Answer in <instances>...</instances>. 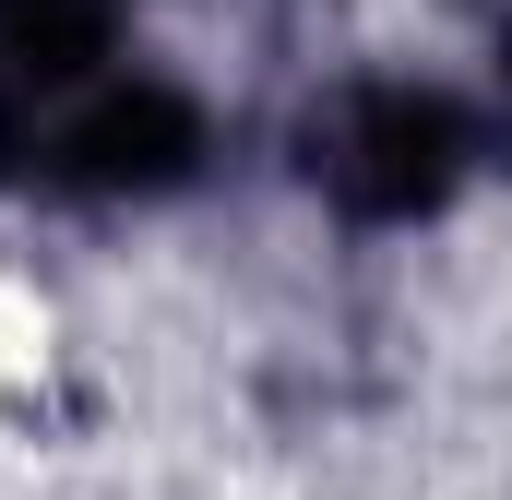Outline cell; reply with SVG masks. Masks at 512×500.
<instances>
[{
	"instance_id": "7a4b0ae2",
	"label": "cell",
	"mask_w": 512,
	"mask_h": 500,
	"mask_svg": "<svg viewBox=\"0 0 512 500\" xmlns=\"http://www.w3.org/2000/svg\"><path fill=\"white\" fill-rule=\"evenodd\" d=\"M298 179L358 227H417L477 179V120L429 84H346L298 131Z\"/></svg>"
},
{
	"instance_id": "6da1fadb",
	"label": "cell",
	"mask_w": 512,
	"mask_h": 500,
	"mask_svg": "<svg viewBox=\"0 0 512 500\" xmlns=\"http://www.w3.org/2000/svg\"><path fill=\"white\" fill-rule=\"evenodd\" d=\"M215 155L191 84L131 48V0H0V191L12 203H167Z\"/></svg>"
}]
</instances>
